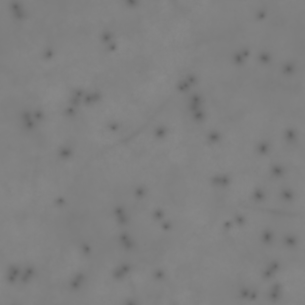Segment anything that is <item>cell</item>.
Listing matches in <instances>:
<instances>
[{"mask_svg": "<svg viewBox=\"0 0 305 305\" xmlns=\"http://www.w3.org/2000/svg\"><path fill=\"white\" fill-rule=\"evenodd\" d=\"M280 196L283 200L286 202H290L293 201L295 197L293 191L288 189L282 190L280 191Z\"/></svg>", "mask_w": 305, "mask_h": 305, "instance_id": "1", "label": "cell"}, {"mask_svg": "<svg viewBox=\"0 0 305 305\" xmlns=\"http://www.w3.org/2000/svg\"><path fill=\"white\" fill-rule=\"evenodd\" d=\"M284 243L287 246H292L296 244L297 240L294 235L292 234H287L284 236Z\"/></svg>", "mask_w": 305, "mask_h": 305, "instance_id": "4", "label": "cell"}, {"mask_svg": "<svg viewBox=\"0 0 305 305\" xmlns=\"http://www.w3.org/2000/svg\"><path fill=\"white\" fill-rule=\"evenodd\" d=\"M273 233L270 229L267 228L263 231L261 234V239L263 242L265 243H270L273 238Z\"/></svg>", "mask_w": 305, "mask_h": 305, "instance_id": "2", "label": "cell"}, {"mask_svg": "<svg viewBox=\"0 0 305 305\" xmlns=\"http://www.w3.org/2000/svg\"><path fill=\"white\" fill-rule=\"evenodd\" d=\"M265 194L262 189H257L253 191L252 194V198L255 201L260 202L264 200L265 198Z\"/></svg>", "mask_w": 305, "mask_h": 305, "instance_id": "3", "label": "cell"}]
</instances>
